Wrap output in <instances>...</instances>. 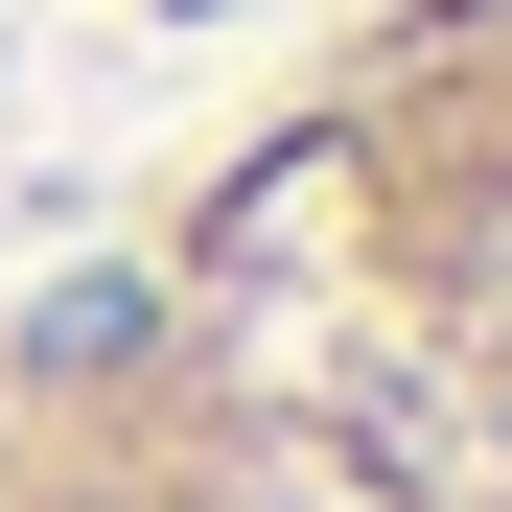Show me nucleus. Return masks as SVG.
Returning a JSON list of instances; mask_svg holds the SVG:
<instances>
[{
  "instance_id": "1",
  "label": "nucleus",
  "mask_w": 512,
  "mask_h": 512,
  "mask_svg": "<svg viewBox=\"0 0 512 512\" xmlns=\"http://www.w3.org/2000/svg\"><path fill=\"white\" fill-rule=\"evenodd\" d=\"M117 350H140V280H47L24 303V373H117Z\"/></svg>"
}]
</instances>
